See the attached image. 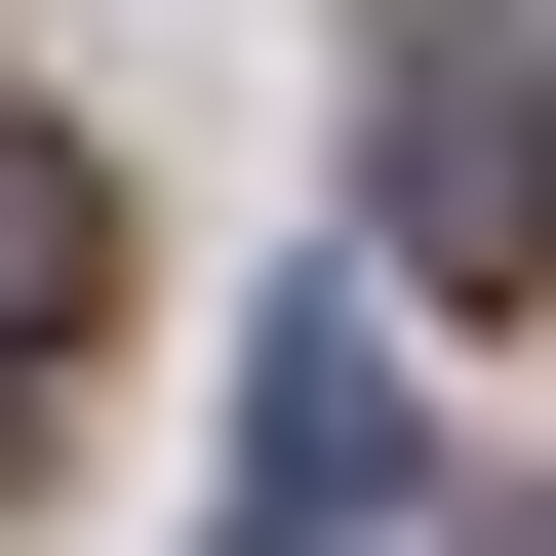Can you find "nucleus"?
Wrapping results in <instances>:
<instances>
[{
	"mask_svg": "<svg viewBox=\"0 0 556 556\" xmlns=\"http://www.w3.org/2000/svg\"><path fill=\"white\" fill-rule=\"evenodd\" d=\"M397 278H556V40H477V0H397Z\"/></svg>",
	"mask_w": 556,
	"mask_h": 556,
	"instance_id": "nucleus-1",
	"label": "nucleus"
},
{
	"mask_svg": "<svg viewBox=\"0 0 556 556\" xmlns=\"http://www.w3.org/2000/svg\"><path fill=\"white\" fill-rule=\"evenodd\" d=\"M239 556H438V438H397V318H278V358H239Z\"/></svg>",
	"mask_w": 556,
	"mask_h": 556,
	"instance_id": "nucleus-2",
	"label": "nucleus"
},
{
	"mask_svg": "<svg viewBox=\"0 0 556 556\" xmlns=\"http://www.w3.org/2000/svg\"><path fill=\"white\" fill-rule=\"evenodd\" d=\"M80 318H119V160H80V119H0V477L80 438Z\"/></svg>",
	"mask_w": 556,
	"mask_h": 556,
	"instance_id": "nucleus-3",
	"label": "nucleus"
}]
</instances>
